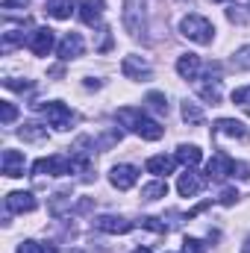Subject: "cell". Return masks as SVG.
I'll return each mask as SVG.
<instances>
[{
  "label": "cell",
  "instance_id": "cell-23",
  "mask_svg": "<svg viewBox=\"0 0 250 253\" xmlns=\"http://www.w3.org/2000/svg\"><path fill=\"white\" fill-rule=\"evenodd\" d=\"M165 194H168V183L165 180H156V183H150V186L141 189V200H159Z\"/></svg>",
  "mask_w": 250,
  "mask_h": 253
},
{
  "label": "cell",
  "instance_id": "cell-4",
  "mask_svg": "<svg viewBox=\"0 0 250 253\" xmlns=\"http://www.w3.org/2000/svg\"><path fill=\"white\" fill-rule=\"evenodd\" d=\"M33 109L42 112V115L47 118V124L56 126V129H71V124H74V112H71L65 103H59V100H50V103H33Z\"/></svg>",
  "mask_w": 250,
  "mask_h": 253
},
{
  "label": "cell",
  "instance_id": "cell-22",
  "mask_svg": "<svg viewBox=\"0 0 250 253\" xmlns=\"http://www.w3.org/2000/svg\"><path fill=\"white\" fill-rule=\"evenodd\" d=\"M18 135L24 138V141H44L47 138V126L42 124H24L18 129Z\"/></svg>",
  "mask_w": 250,
  "mask_h": 253
},
{
  "label": "cell",
  "instance_id": "cell-28",
  "mask_svg": "<svg viewBox=\"0 0 250 253\" xmlns=\"http://www.w3.org/2000/svg\"><path fill=\"white\" fill-rule=\"evenodd\" d=\"M18 118V109H15V103H9V100H0V121L3 124H12Z\"/></svg>",
  "mask_w": 250,
  "mask_h": 253
},
{
  "label": "cell",
  "instance_id": "cell-21",
  "mask_svg": "<svg viewBox=\"0 0 250 253\" xmlns=\"http://www.w3.org/2000/svg\"><path fill=\"white\" fill-rule=\"evenodd\" d=\"M200 159H203V153H200L197 144H180V147H177V162H183V165H197Z\"/></svg>",
  "mask_w": 250,
  "mask_h": 253
},
{
  "label": "cell",
  "instance_id": "cell-24",
  "mask_svg": "<svg viewBox=\"0 0 250 253\" xmlns=\"http://www.w3.org/2000/svg\"><path fill=\"white\" fill-rule=\"evenodd\" d=\"M183 121H186V124H191V126L203 124V109H200L197 103L186 100V103H183Z\"/></svg>",
  "mask_w": 250,
  "mask_h": 253
},
{
  "label": "cell",
  "instance_id": "cell-12",
  "mask_svg": "<svg viewBox=\"0 0 250 253\" xmlns=\"http://www.w3.org/2000/svg\"><path fill=\"white\" fill-rule=\"evenodd\" d=\"M83 47H85V44H83V36H80V33H68L62 42H59V59H62V62L77 59V56L83 53Z\"/></svg>",
  "mask_w": 250,
  "mask_h": 253
},
{
  "label": "cell",
  "instance_id": "cell-1",
  "mask_svg": "<svg viewBox=\"0 0 250 253\" xmlns=\"http://www.w3.org/2000/svg\"><path fill=\"white\" fill-rule=\"evenodd\" d=\"M118 118H121V121H124L135 135H141V138H147V141H156V138H162V132H165L162 126L153 121V118H147L141 109H129V106H126V109L118 112Z\"/></svg>",
  "mask_w": 250,
  "mask_h": 253
},
{
  "label": "cell",
  "instance_id": "cell-36",
  "mask_svg": "<svg viewBox=\"0 0 250 253\" xmlns=\"http://www.w3.org/2000/svg\"><path fill=\"white\" fill-rule=\"evenodd\" d=\"M30 0H3V9H24Z\"/></svg>",
  "mask_w": 250,
  "mask_h": 253
},
{
  "label": "cell",
  "instance_id": "cell-35",
  "mask_svg": "<svg viewBox=\"0 0 250 253\" xmlns=\"http://www.w3.org/2000/svg\"><path fill=\"white\" fill-rule=\"evenodd\" d=\"M233 174H239L242 180H250V165L248 162H236V171Z\"/></svg>",
  "mask_w": 250,
  "mask_h": 253
},
{
  "label": "cell",
  "instance_id": "cell-25",
  "mask_svg": "<svg viewBox=\"0 0 250 253\" xmlns=\"http://www.w3.org/2000/svg\"><path fill=\"white\" fill-rule=\"evenodd\" d=\"M18 44H24V30H6V33H3V50L9 53V50L18 47Z\"/></svg>",
  "mask_w": 250,
  "mask_h": 253
},
{
  "label": "cell",
  "instance_id": "cell-19",
  "mask_svg": "<svg viewBox=\"0 0 250 253\" xmlns=\"http://www.w3.org/2000/svg\"><path fill=\"white\" fill-rule=\"evenodd\" d=\"M203 189V180L197 177V174H191V171H186V174H180V183H177V191L183 194V197H194L197 191Z\"/></svg>",
  "mask_w": 250,
  "mask_h": 253
},
{
  "label": "cell",
  "instance_id": "cell-9",
  "mask_svg": "<svg viewBox=\"0 0 250 253\" xmlns=\"http://www.w3.org/2000/svg\"><path fill=\"white\" fill-rule=\"evenodd\" d=\"M121 71H124L126 80H141V83H147V80L153 77L150 65L141 62L138 56H124V62H121Z\"/></svg>",
  "mask_w": 250,
  "mask_h": 253
},
{
  "label": "cell",
  "instance_id": "cell-15",
  "mask_svg": "<svg viewBox=\"0 0 250 253\" xmlns=\"http://www.w3.org/2000/svg\"><path fill=\"white\" fill-rule=\"evenodd\" d=\"M212 132L215 135H230V138H245V124L242 121H236V118H218L215 126H212Z\"/></svg>",
  "mask_w": 250,
  "mask_h": 253
},
{
  "label": "cell",
  "instance_id": "cell-38",
  "mask_svg": "<svg viewBox=\"0 0 250 253\" xmlns=\"http://www.w3.org/2000/svg\"><path fill=\"white\" fill-rule=\"evenodd\" d=\"M132 253H150V251H147V248H135Z\"/></svg>",
  "mask_w": 250,
  "mask_h": 253
},
{
  "label": "cell",
  "instance_id": "cell-30",
  "mask_svg": "<svg viewBox=\"0 0 250 253\" xmlns=\"http://www.w3.org/2000/svg\"><path fill=\"white\" fill-rule=\"evenodd\" d=\"M109 47H112V30H109V27H103V30H100V44H97V53H106Z\"/></svg>",
  "mask_w": 250,
  "mask_h": 253
},
{
  "label": "cell",
  "instance_id": "cell-29",
  "mask_svg": "<svg viewBox=\"0 0 250 253\" xmlns=\"http://www.w3.org/2000/svg\"><path fill=\"white\" fill-rule=\"evenodd\" d=\"M138 224H141L144 230H153V233H159V236H165V233H168V227H165V224H159V218H153V215H144Z\"/></svg>",
  "mask_w": 250,
  "mask_h": 253
},
{
  "label": "cell",
  "instance_id": "cell-7",
  "mask_svg": "<svg viewBox=\"0 0 250 253\" xmlns=\"http://www.w3.org/2000/svg\"><path fill=\"white\" fill-rule=\"evenodd\" d=\"M233 171H236V162H233L227 153H221V150H218V153L209 159V165H206V177H209V180H227Z\"/></svg>",
  "mask_w": 250,
  "mask_h": 253
},
{
  "label": "cell",
  "instance_id": "cell-10",
  "mask_svg": "<svg viewBox=\"0 0 250 253\" xmlns=\"http://www.w3.org/2000/svg\"><path fill=\"white\" fill-rule=\"evenodd\" d=\"M103 9H106V0H83L80 3V21L85 27H97L103 18Z\"/></svg>",
  "mask_w": 250,
  "mask_h": 253
},
{
  "label": "cell",
  "instance_id": "cell-6",
  "mask_svg": "<svg viewBox=\"0 0 250 253\" xmlns=\"http://www.w3.org/2000/svg\"><path fill=\"white\" fill-rule=\"evenodd\" d=\"M124 27L132 36L144 33V3L141 0H124Z\"/></svg>",
  "mask_w": 250,
  "mask_h": 253
},
{
  "label": "cell",
  "instance_id": "cell-31",
  "mask_svg": "<svg viewBox=\"0 0 250 253\" xmlns=\"http://www.w3.org/2000/svg\"><path fill=\"white\" fill-rule=\"evenodd\" d=\"M233 103H239V106H250V85L233 91Z\"/></svg>",
  "mask_w": 250,
  "mask_h": 253
},
{
  "label": "cell",
  "instance_id": "cell-17",
  "mask_svg": "<svg viewBox=\"0 0 250 253\" xmlns=\"http://www.w3.org/2000/svg\"><path fill=\"white\" fill-rule=\"evenodd\" d=\"M174 165H177V159H171V156H150L144 168H147V174L165 177V174H171V171H174Z\"/></svg>",
  "mask_w": 250,
  "mask_h": 253
},
{
  "label": "cell",
  "instance_id": "cell-14",
  "mask_svg": "<svg viewBox=\"0 0 250 253\" xmlns=\"http://www.w3.org/2000/svg\"><path fill=\"white\" fill-rule=\"evenodd\" d=\"M6 209L9 212H33L36 197L30 191H12V194H6Z\"/></svg>",
  "mask_w": 250,
  "mask_h": 253
},
{
  "label": "cell",
  "instance_id": "cell-3",
  "mask_svg": "<svg viewBox=\"0 0 250 253\" xmlns=\"http://www.w3.org/2000/svg\"><path fill=\"white\" fill-rule=\"evenodd\" d=\"M77 168H83V162L77 159H71V156H62V153H56V156H47V159H39L36 165H33V174H50V177H68V174H74Z\"/></svg>",
  "mask_w": 250,
  "mask_h": 253
},
{
  "label": "cell",
  "instance_id": "cell-11",
  "mask_svg": "<svg viewBox=\"0 0 250 253\" xmlns=\"http://www.w3.org/2000/svg\"><path fill=\"white\" fill-rule=\"evenodd\" d=\"M94 227L103 230V233H112V236H121V233L132 230V224L124 221V218H118V215H100V218H94Z\"/></svg>",
  "mask_w": 250,
  "mask_h": 253
},
{
  "label": "cell",
  "instance_id": "cell-18",
  "mask_svg": "<svg viewBox=\"0 0 250 253\" xmlns=\"http://www.w3.org/2000/svg\"><path fill=\"white\" fill-rule=\"evenodd\" d=\"M44 12L56 21H65L74 12V0H44Z\"/></svg>",
  "mask_w": 250,
  "mask_h": 253
},
{
  "label": "cell",
  "instance_id": "cell-26",
  "mask_svg": "<svg viewBox=\"0 0 250 253\" xmlns=\"http://www.w3.org/2000/svg\"><path fill=\"white\" fill-rule=\"evenodd\" d=\"M18 253H59L53 245H39V242H21Z\"/></svg>",
  "mask_w": 250,
  "mask_h": 253
},
{
  "label": "cell",
  "instance_id": "cell-20",
  "mask_svg": "<svg viewBox=\"0 0 250 253\" xmlns=\"http://www.w3.org/2000/svg\"><path fill=\"white\" fill-rule=\"evenodd\" d=\"M209 80H212V74H209ZM197 94H200L206 103H212V106H215V103L221 100V80H212V83H200V85H197Z\"/></svg>",
  "mask_w": 250,
  "mask_h": 253
},
{
  "label": "cell",
  "instance_id": "cell-32",
  "mask_svg": "<svg viewBox=\"0 0 250 253\" xmlns=\"http://www.w3.org/2000/svg\"><path fill=\"white\" fill-rule=\"evenodd\" d=\"M3 85L12 88V91H30V88H33V83H27V80H24V83H18V80H3Z\"/></svg>",
  "mask_w": 250,
  "mask_h": 253
},
{
  "label": "cell",
  "instance_id": "cell-13",
  "mask_svg": "<svg viewBox=\"0 0 250 253\" xmlns=\"http://www.w3.org/2000/svg\"><path fill=\"white\" fill-rule=\"evenodd\" d=\"M3 174L9 180L24 177V153L21 150H3Z\"/></svg>",
  "mask_w": 250,
  "mask_h": 253
},
{
  "label": "cell",
  "instance_id": "cell-39",
  "mask_svg": "<svg viewBox=\"0 0 250 253\" xmlns=\"http://www.w3.org/2000/svg\"><path fill=\"white\" fill-rule=\"evenodd\" d=\"M212 3H224V0H212Z\"/></svg>",
  "mask_w": 250,
  "mask_h": 253
},
{
  "label": "cell",
  "instance_id": "cell-34",
  "mask_svg": "<svg viewBox=\"0 0 250 253\" xmlns=\"http://www.w3.org/2000/svg\"><path fill=\"white\" fill-rule=\"evenodd\" d=\"M236 200H239V191L236 189H224L221 191V203H224V206H233Z\"/></svg>",
  "mask_w": 250,
  "mask_h": 253
},
{
  "label": "cell",
  "instance_id": "cell-27",
  "mask_svg": "<svg viewBox=\"0 0 250 253\" xmlns=\"http://www.w3.org/2000/svg\"><path fill=\"white\" fill-rule=\"evenodd\" d=\"M144 100H147V106H150L153 112H168V100H165V94H162V91H150Z\"/></svg>",
  "mask_w": 250,
  "mask_h": 253
},
{
  "label": "cell",
  "instance_id": "cell-33",
  "mask_svg": "<svg viewBox=\"0 0 250 253\" xmlns=\"http://www.w3.org/2000/svg\"><path fill=\"white\" fill-rule=\"evenodd\" d=\"M183 253H206V251H203V242H197V239H186V242H183Z\"/></svg>",
  "mask_w": 250,
  "mask_h": 253
},
{
  "label": "cell",
  "instance_id": "cell-2",
  "mask_svg": "<svg viewBox=\"0 0 250 253\" xmlns=\"http://www.w3.org/2000/svg\"><path fill=\"white\" fill-rule=\"evenodd\" d=\"M180 30H183V36H186L188 42H194V44H209L212 36H215L212 21L203 18V15H186L180 21Z\"/></svg>",
  "mask_w": 250,
  "mask_h": 253
},
{
  "label": "cell",
  "instance_id": "cell-16",
  "mask_svg": "<svg viewBox=\"0 0 250 253\" xmlns=\"http://www.w3.org/2000/svg\"><path fill=\"white\" fill-rule=\"evenodd\" d=\"M177 74L183 80H197V74H200V56L197 53H183L177 59Z\"/></svg>",
  "mask_w": 250,
  "mask_h": 253
},
{
  "label": "cell",
  "instance_id": "cell-37",
  "mask_svg": "<svg viewBox=\"0 0 250 253\" xmlns=\"http://www.w3.org/2000/svg\"><path fill=\"white\" fill-rule=\"evenodd\" d=\"M242 253H250V236H248V242H245V248H242Z\"/></svg>",
  "mask_w": 250,
  "mask_h": 253
},
{
  "label": "cell",
  "instance_id": "cell-8",
  "mask_svg": "<svg viewBox=\"0 0 250 253\" xmlns=\"http://www.w3.org/2000/svg\"><path fill=\"white\" fill-rule=\"evenodd\" d=\"M109 180H112V186L118 191H126L138 183V168L135 165H115L112 174H109Z\"/></svg>",
  "mask_w": 250,
  "mask_h": 253
},
{
  "label": "cell",
  "instance_id": "cell-5",
  "mask_svg": "<svg viewBox=\"0 0 250 253\" xmlns=\"http://www.w3.org/2000/svg\"><path fill=\"white\" fill-rule=\"evenodd\" d=\"M53 42H56V36H53L50 27H39V30H33V33L27 36V47H30L36 56H47V53L53 50Z\"/></svg>",
  "mask_w": 250,
  "mask_h": 253
}]
</instances>
